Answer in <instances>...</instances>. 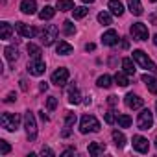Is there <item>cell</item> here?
Listing matches in <instances>:
<instances>
[{
	"label": "cell",
	"mask_w": 157,
	"mask_h": 157,
	"mask_svg": "<svg viewBox=\"0 0 157 157\" xmlns=\"http://www.w3.org/2000/svg\"><path fill=\"white\" fill-rule=\"evenodd\" d=\"M80 131L82 133H96L100 131V122L93 115H83L80 120Z\"/></svg>",
	"instance_id": "1"
},
{
	"label": "cell",
	"mask_w": 157,
	"mask_h": 157,
	"mask_svg": "<svg viewBox=\"0 0 157 157\" xmlns=\"http://www.w3.org/2000/svg\"><path fill=\"white\" fill-rule=\"evenodd\" d=\"M0 124L6 131H17L19 124H21V117L17 113H2L0 117Z\"/></svg>",
	"instance_id": "2"
},
{
	"label": "cell",
	"mask_w": 157,
	"mask_h": 157,
	"mask_svg": "<svg viewBox=\"0 0 157 157\" xmlns=\"http://www.w3.org/2000/svg\"><path fill=\"white\" fill-rule=\"evenodd\" d=\"M133 61L135 63H139L142 68H146V70H151V72H157V65L142 52V50H133Z\"/></svg>",
	"instance_id": "3"
},
{
	"label": "cell",
	"mask_w": 157,
	"mask_h": 157,
	"mask_svg": "<svg viewBox=\"0 0 157 157\" xmlns=\"http://www.w3.org/2000/svg\"><path fill=\"white\" fill-rule=\"evenodd\" d=\"M24 128H26L28 139L35 140L37 139V122H35V117L32 111H26V115H24Z\"/></svg>",
	"instance_id": "4"
},
{
	"label": "cell",
	"mask_w": 157,
	"mask_h": 157,
	"mask_svg": "<svg viewBox=\"0 0 157 157\" xmlns=\"http://www.w3.org/2000/svg\"><path fill=\"white\" fill-rule=\"evenodd\" d=\"M57 26L56 24H46L44 26V30H43V35H41V41H43V44L44 46H50V44H54V41L57 39Z\"/></svg>",
	"instance_id": "5"
},
{
	"label": "cell",
	"mask_w": 157,
	"mask_h": 157,
	"mask_svg": "<svg viewBox=\"0 0 157 157\" xmlns=\"http://www.w3.org/2000/svg\"><path fill=\"white\" fill-rule=\"evenodd\" d=\"M137 126H139V129H142V131H146V129H150V128L153 126V115H151L150 109H142V111L139 113V117H137Z\"/></svg>",
	"instance_id": "6"
},
{
	"label": "cell",
	"mask_w": 157,
	"mask_h": 157,
	"mask_svg": "<svg viewBox=\"0 0 157 157\" xmlns=\"http://www.w3.org/2000/svg\"><path fill=\"white\" fill-rule=\"evenodd\" d=\"M129 33H131V37H133L135 41H146V39H148V28H146V24H142V22L131 24Z\"/></svg>",
	"instance_id": "7"
},
{
	"label": "cell",
	"mask_w": 157,
	"mask_h": 157,
	"mask_svg": "<svg viewBox=\"0 0 157 157\" xmlns=\"http://www.w3.org/2000/svg\"><path fill=\"white\" fill-rule=\"evenodd\" d=\"M68 70L65 68V67H61V68H57L54 74H52V83L54 85H57V87H63L67 82H68Z\"/></svg>",
	"instance_id": "8"
},
{
	"label": "cell",
	"mask_w": 157,
	"mask_h": 157,
	"mask_svg": "<svg viewBox=\"0 0 157 157\" xmlns=\"http://www.w3.org/2000/svg\"><path fill=\"white\" fill-rule=\"evenodd\" d=\"M44 70H46V65H44L43 59H32V61L28 63V72H30L32 76H43Z\"/></svg>",
	"instance_id": "9"
},
{
	"label": "cell",
	"mask_w": 157,
	"mask_h": 157,
	"mask_svg": "<svg viewBox=\"0 0 157 157\" xmlns=\"http://www.w3.org/2000/svg\"><path fill=\"white\" fill-rule=\"evenodd\" d=\"M124 102H126V105L129 107V109H140L142 105H144V100L140 98V96H137V94H133V93H129V94H126V98H124Z\"/></svg>",
	"instance_id": "10"
},
{
	"label": "cell",
	"mask_w": 157,
	"mask_h": 157,
	"mask_svg": "<svg viewBox=\"0 0 157 157\" xmlns=\"http://www.w3.org/2000/svg\"><path fill=\"white\" fill-rule=\"evenodd\" d=\"M15 30H17L22 37H26V39H32V37L37 35V30L32 28V26H28V24H24V22H17V24H15Z\"/></svg>",
	"instance_id": "11"
},
{
	"label": "cell",
	"mask_w": 157,
	"mask_h": 157,
	"mask_svg": "<svg viewBox=\"0 0 157 157\" xmlns=\"http://www.w3.org/2000/svg\"><path fill=\"white\" fill-rule=\"evenodd\" d=\"M133 148H135L139 153H146V151L150 150V142H148V139H144V137H140V135H135V137H133Z\"/></svg>",
	"instance_id": "12"
},
{
	"label": "cell",
	"mask_w": 157,
	"mask_h": 157,
	"mask_svg": "<svg viewBox=\"0 0 157 157\" xmlns=\"http://www.w3.org/2000/svg\"><path fill=\"white\" fill-rule=\"evenodd\" d=\"M102 43H104L105 46H115V44L118 43V33H117L115 30H107V32L102 35Z\"/></svg>",
	"instance_id": "13"
},
{
	"label": "cell",
	"mask_w": 157,
	"mask_h": 157,
	"mask_svg": "<svg viewBox=\"0 0 157 157\" xmlns=\"http://www.w3.org/2000/svg\"><path fill=\"white\" fill-rule=\"evenodd\" d=\"M21 11L24 15H33L37 11V2L35 0H22L21 2Z\"/></svg>",
	"instance_id": "14"
},
{
	"label": "cell",
	"mask_w": 157,
	"mask_h": 157,
	"mask_svg": "<svg viewBox=\"0 0 157 157\" xmlns=\"http://www.w3.org/2000/svg\"><path fill=\"white\" fill-rule=\"evenodd\" d=\"M142 82L146 83V87H148V91H150L151 94L157 93V78H153V76H150V74H142Z\"/></svg>",
	"instance_id": "15"
},
{
	"label": "cell",
	"mask_w": 157,
	"mask_h": 157,
	"mask_svg": "<svg viewBox=\"0 0 157 157\" xmlns=\"http://www.w3.org/2000/svg\"><path fill=\"white\" fill-rule=\"evenodd\" d=\"M107 8H109V11H111L113 15H117V17H120V15L124 13V6H122L120 0H109Z\"/></svg>",
	"instance_id": "16"
},
{
	"label": "cell",
	"mask_w": 157,
	"mask_h": 157,
	"mask_svg": "<svg viewBox=\"0 0 157 157\" xmlns=\"http://www.w3.org/2000/svg\"><path fill=\"white\" fill-rule=\"evenodd\" d=\"M11 33H13V26L10 22H0V39H11Z\"/></svg>",
	"instance_id": "17"
},
{
	"label": "cell",
	"mask_w": 157,
	"mask_h": 157,
	"mask_svg": "<svg viewBox=\"0 0 157 157\" xmlns=\"http://www.w3.org/2000/svg\"><path fill=\"white\" fill-rule=\"evenodd\" d=\"M72 44H68L67 41H59L57 43V46H56V52L59 54V56H68V54H72Z\"/></svg>",
	"instance_id": "18"
},
{
	"label": "cell",
	"mask_w": 157,
	"mask_h": 157,
	"mask_svg": "<svg viewBox=\"0 0 157 157\" xmlns=\"http://www.w3.org/2000/svg\"><path fill=\"white\" fill-rule=\"evenodd\" d=\"M128 8L133 15H142V4H140V0H128Z\"/></svg>",
	"instance_id": "19"
},
{
	"label": "cell",
	"mask_w": 157,
	"mask_h": 157,
	"mask_svg": "<svg viewBox=\"0 0 157 157\" xmlns=\"http://www.w3.org/2000/svg\"><path fill=\"white\" fill-rule=\"evenodd\" d=\"M105 151V144H102V142H91L89 144V155H100V153H104Z\"/></svg>",
	"instance_id": "20"
},
{
	"label": "cell",
	"mask_w": 157,
	"mask_h": 157,
	"mask_svg": "<svg viewBox=\"0 0 157 157\" xmlns=\"http://www.w3.org/2000/svg\"><path fill=\"white\" fill-rule=\"evenodd\" d=\"M54 15H56V10H54L52 6H44V8L39 11V19H41V21H50Z\"/></svg>",
	"instance_id": "21"
},
{
	"label": "cell",
	"mask_w": 157,
	"mask_h": 157,
	"mask_svg": "<svg viewBox=\"0 0 157 157\" xmlns=\"http://www.w3.org/2000/svg\"><path fill=\"white\" fill-rule=\"evenodd\" d=\"M4 56H6V59H8L10 63H13V61H17V57H19V50H17L15 46H6V48H4Z\"/></svg>",
	"instance_id": "22"
},
{
	"label": "cell",
	"mask_w": 157,
	"mask_h": 157,
	"mask_svg": "<svg viewBox=\"0 0 157 157\" xmlns=\"http://www.w3.org/2000/svg\"><path fill=\"white\" fill-rule=\"evenodd\" d=\"M80 98H82V96H80V91H78L74 85H70V87H68V102H70V104H80V102H82Z\"/></svg>",
	"instance_id": "23"
},
{
	"label": "cell",
	"mask_w": 157,
	"mask_h": 157,
	"mask_svg": "<svg viewBox=\"0 0 157 157\" xmlns=\"http://www.w3.org/2000/svg\"><path fill=\"white\" fill-rule=\"evenodd\" d=\"M129 74H126V72H117L115 74V82H117V85H120V87H126V85H129V78H128Z\"/></svg>",
	"instance_id": "24"
},
{
	"label": "cell",
	"mask_w": 157,
	"mask_h": 157,
	"mask_svg": "<svg viewBox=\"0 0 157 157\" xmlns=\"http://www.w3.org/2000/svg\"><path fill=\"white\" fill-rule=\"evenodd\" d=\"M122 68H124V72H126V74H129V76H133V74H135V63H133L129 57L122 59Z\"/></svg>",
	"instance_id": "25"
},
{
	"label": "cell",
	"mask_w": 157,
	"mask_h": 157,
	"mask_svg": "<svg viewBox=\"0 0 157 157\" xmlns=\"http://www.w3.org/2000/svg\"><path fill=\"white\" fill-rule=\"evenodd\" d=\"M57 10L59 11H72L74 10V2L72 0H57Z\"/></svg>",
	"instance_id": "26"
},
{
	"label": "cell",
	"mask_w": 157,
	"mask_h": 157,
	"mask_svg": "<svg viewBox=\"0 0 157 157\" xmlns=\"http://www.w3.org/2000/svg\"><path fill=\"white\" fill-rule=\"evenodd\" d=\"M113 140H115V144H117L118 148H124V144H126V137H124V133L118 131V129L113 131Z\"/></svg>",
	"instance_id": "27"
},
{
	"label": "cell",
	"mask_w": 157,
	"mask_h": 157,
	"mask_svg": "<svg viewBox=\"0 0 157 157\" xmlns=\"http://www.w3.org/2000/svg\"><path fill=\"white\" fill-rule=\"evenodd\" d=\"M28 54H30L32 59H41V48L37 44H33V43L28 44Z\"/></svg>",
	"instance_id": "28"
},
{
	"label": "cell",
	"mask_w": 157,
	"mask_h": 157,
	"mask_svg": "<svg viewBox=\"0 0 157 157\" xmlns=\"http://www.w3.org/2000/svg\"><path fill=\"white\" fill-rule=\"evenodd\" d=\"M113 80H111V76H107V74H104V76H100L98 80H96V83H98V87H104V89H107V87H111L113 83H111Z\"/></svg>",
	"instance_id": "29"
},
{
	"label": "cell",
	"mask_w": 157,
	"mask_h": 157,
	"mask_svg": "<svg viewBox=\"0 0 157 157\" xmlns=\"http://www.w3.org/2000/svg\"><path fill=\"white\" fill-rule=\"evenodd\" d=\"M117 122H118L120 128H129L131 126V117L129 115H118L117 117Z\"/></svg>",
	"instance_id": "30"
},
{
	"label": "cell",
	"mask_w": 157,
	"mask_h": 157,
	"mask_svg": "<svg viewBox=\"0 0 157 157\" xmlns=\"http://www.w3.org/2000/svg\"><path fill=\"white\" fill-rule=\"evenodd\" d=\"M72 13H74V19H83V17L89 13V10H87L85 6H80V8H74Z\"/></svg>",
	"instance_id": "31"
},
{
	"label": "cell",
	"mask_w": 157,
	"mask_h": 157,
	"mask_svg": "<svg viewBox=\"0 0 157 157\" xmlns=\"http://www.w3.org/2000/svg\"><path fill=\"white\" fill-rule=\"evenodd\" d=\"M63 32H65V35H74L76 33V26L72 24V21H65L63 22Z\"/></svg>",
	"instance_id": "32"
},
{
	"label": "cell",
	"mask_w": 157,
	"mask_h": 157,
	"mask_svg": "<svg viewBox=\"0 0 157 157\" xmlns=\"http://www.w3.org/2000/svg\"><path fill=\"white\" fill-rule=\"evenodd\" d=\"M98 22H100V24H104V26H109V24H111V15H109L107 11L98 13Z\"/></svg>",
	"instance_id": "33"
},
{
	"label": "cell",
	"mask_w": 157,
	"mask_h": 157,
	"mask_svg": "<svg viewBox=\"0 0 157 157\" xmlns=\"http://www.w3.org/2000/svg\"><path fill=\"white\" fill-rule=\"evenodd\" d=\"M76 124V113H67V117H65V126L67 128H72Z\"/></svg>",
	"instance_id": "34"
},
{
	"label": "cell",
	"mask_w": 157,
	"mask_h": 157,
	"mask_svg": "<svg viewBox=\"0 0 157 157\" xmlns=\"http://www.w3.org/2000/svg\"><path fill=\"white\" fill-rule=\"evenodd\" d=\"M11 151V146L6 140H0V155H8Z\"/></svg>",
	"instance_id": "35"
},
{
	"label": "cell",
	"mask_w": 157,
	"mask_h": 157,
	"mask_svg": "<svg viewBox=\"0 0 157 157\" xmlns=\"http://www.w3.org/2000/svg\"><path fill=\"white\" fill-rule=\"evenodd\" d=\"M46 107H48V111H54V109L57 107V98H56V96H50V98L46 100Z\"/></svg>",
	"instance_id": "36"
},
{
	"label": "cell",
	"mask_w": 157,
	"mask_h": 157,
	"mask_svg": "<svg viewBox=\"0 0 157 157\" xmlns=\"http://www.w3.org/2000/svg\"><path fill=\"white\" fill-rule=\"evenodd\" d=\"M115 120H117L115 113H113V111H107V113H105V122H107V124H115Z\"/></svg>",
	"instance_id": "37"
},
{
	"label": "cell",
	"mask_w": 157,
	"mask_h": 157,
	"mask_svg": "<svg viewBox=\"0 0 157 157\" xmlns=\"http://www.w3.org/2000/svg\"><path fill=\"white\" fill-rule=\"evenodd\" d=\"M17 100V94L15 93H10L8 96H6V104H11V102H15Z\"/></svg>",
	"instance_id": "38"
},
{
	"label": "cell",
	"mask_w": 157,
	"mask_h": 157,
	"mask_svg": "<svg viewBox=\"0 0 157 157\" xmlns=\"http://www.w3.org/2000/svg\"><path fill=\"white\" fill-rule=\"evenodd\" d=\"M41 153H43V155H48V157H54V151H52L50 148H43Z\"/></svg>",
	"instance_id": "39"
},
{
	"label": "cell",
	"mask_w": 157,
	"mask_h": 157,
	"mask_svg": "<svg viewBox=\"0 0 157 157\" xmlns=\"http://www.w3.org/2000/svg\"><path fill=\"white\" fill-rule=\"evenodd\" d=\"M94 48H96V44H94V43H87V44H85V50H87V52H93Z\"/></svg>",
	"instance_id": "40"
},
{
	"label": "cell",
	"mask_w": 157,
	"mask_h": 157,
	"mask_svg": "<svg viewBox=\"0 0 157 157\" xmlns=\"http://www.w3.org/2000/svg\"><path fill=\"white\" fill-rule=\"evenodd\" d=\"M70 153H76V150H74V148H68V150H65L61 155H63V157H67V155H70Z\"/></svg>",
	"instance_id": "41"
},
{
	"label": "cell",
	"mask_w": 157,
	"mask_h": 157,
	"mask_svg": "<svg viewBox=\"0 0 157 157\" xmlns=\"http://www.w3.org/2000/svg\"><path fill=\"white\" fill-rule=\"evenodd\" d=\"M107 102H109V105H117V96H109Z\"/></svg>",
	"instance_id": "42"
},
{
	"label": "cell",
	"mask_w": 157,
	"mask_h": 157,
	"mask_svg": "<svg viewBox=\"0 0 157 157\" xmlns=\"http://www.w3.org/2000/svg\"><path fill=\"white\" fill-rule=\"evenodd\" d=\"M39 89H41V91H46V89H48V83H46V82H43V83L39 85Z\"/></svg>",
	"instance_id": "43"
},
{
	"label": "cell",
	"mask_w": 157,
	"mask_h": 157,
	"mask_svg": "<svg viewBox=\"0 0 157 157\" xmlns=\"http://www.w3.org/2000/svg\"><path fill=\"white\" fill-rule=\"evenodd\" d=\"M21 87H22V91H26V89H28V83H26L24 80H21Z\"/></svg>",
	"instance_id": "44"
},
{
	"label": "cell",
	"mask_w": 157,
	"mask_h": 157,
	"mask_svg": "<svg viewBox=\"0 0 157 157\" xmlns=\"http://www.w3.org/2000/svg\"><path fill=\"white\" fill-rule=\"evenodd\" d=\"M41 118H43V120H44V122H48V117H46V115H44V111H43V113H41Z\"/></svg>",
	"instance_id": "45"
},
{
	"label": "cell",
	"mask_w": 157,
	"mask_h": 157,
	"mask_svg": "<svg viewBox=\"0 0 157 157\" xmlns=\"http://www.w3.org/2000/svg\"><path fill=\"white\" fill-rule=\"evenodd\" d=\"M82 2H85V4H93L94 0H82Z\"/></svg>",
	"instance_id": "46"
},
{
	"label": "cell",
	"mask_w": 157,
	"mask_h": 157,
	"mask_svg": "<svg viewBox=\"0 0 157 157\" xmlns=\"http://www.w3.org/2000/svg\"><path fill=\"white\" fill-rule=\"evenodd\" d=\"M153 44L157 46V35H153Z\"/></svg>",
	"instance_id": "47"
},
{
	"label": "cell",
	"mask_w": 157,
	"mask_h": 157,
	"mask_svg": "<svg viewBox=\"0 0 157 157\" xmlns=\"http://www.w3.org/2000/svg\"><path fill=\"white\" fill-rule=\"evenodd\" d=\"M155 148H157V139H155Z\"/></svg>",
	"instance_id": "48"
},
{
	"label": "cell",
	"mask_w": 157,
	"mask_h": 157,
	"mask_svg": "<svg viewBox=\"0 0 157 157\" xmlns=\"http://www.w3.org/2000/svg\"><path fill=\"white\" fill-rule=\"evenodd\" d=\"M155 111H157V104H155Z\"/></svg>",
	"instance_id": "49"
},
{
	"label": "cell",
	"mask_w": 157,
	"mask_h": 157,
	"mask_svg": "<svg viewBox=\"0 0 157 157\" xmlns=\"http://www.w3.org/2000/svg\"><path fill=\"white\" fill-rule=\"evenodd\" d=\"M151 2H157V0H151Z\"/></svg>",
	"instance_id": "50"
}]
</instances>
